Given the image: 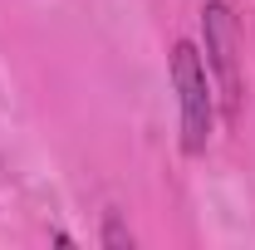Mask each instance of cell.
Segmentation results:
<instances>
[{"label":"cell","mask_w":255,"mask_h":250,"mask_svg":"<svg viewBox=\"0 0 255 250\" xmlns=\"http://www.w3.org/2000/svg\"><path fill=\"white\" fill-rule=\"evenodd\" d=\"M172 84L182 98V152L201 157L211 132H216V98H211V79H206V59L196 54V44H172Z\"/></svg>","instance_id":"obj_1"},{"label":"cell","mask_w":255,"mask_h":250,"mask_svg":"<svg viewBox=\"0 0 255 250\" xmlns=\"http://www.w3.org/2000/svg\"><path fill=\"white\" fill-rule=\"evenodd\" d=\"M201 39H206V69L216 74V94H221L226 123L241 118V49H236V15L226 0L201 5Z\"/></svg>","instance_id":"obj_2"},{"label":"cell","mask_w":255,"mask_h":250,"mask_svg":"<svg viewBox=\"0 0 255 250\" xmlns=\"http://www.w3.org/2000/svg\"><path fill=\"white\" fill-rule=\"evenodd\" d=\"M103 246H108V250H128V246H132V236H128L123 226H118V211H108V226H103Z\"/></svg>","instance_id":"obj_3"}]
</instances>
